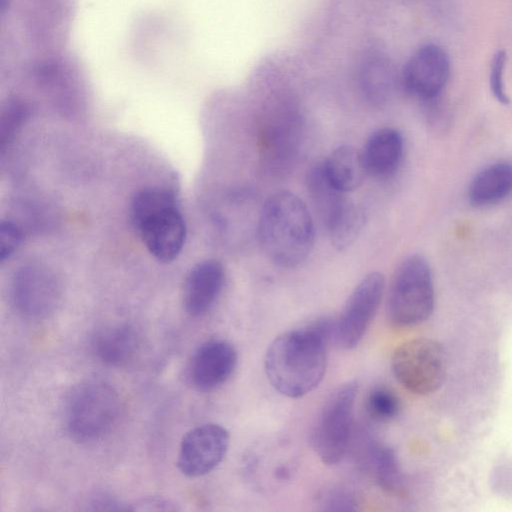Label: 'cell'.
Here are the masks:
<instances>
[{"instance_id": "cell-1", "label": "cell", "mask_w": 512, "mask_h": 512, "mask_svg": "<svg viewBox=\"0 0 512 512\" xmlns=\"http://www.w3.org/2000/svg\"><path fill=\"white\" fill-rule=\"evenodd\" d=\"M328 343L309 324L275 338L264 359L273 388L289 398L302 397L316 388L325 375Z\"/></svg>"}, {"instance_id": "cell-2", "label": "cell", "mask_w": 512, "mask_h": 512, "mask_svg": "<svg viewBox=\"0 0 512 512\" xmlns=\"http://www.w3.org/2000/svg\"><path fill=\"white\" fill-rule=\"evenodd\" d=\"M257 236L271 262L282 268L296 267L313 249V218L300 197L290 191H277L263 204Z\"/></svg>"}, {"instance_id": "cell-3", "label": "cell", "mask_w": 512, "mask_h": 512, "mask_svg": "<svg viewBox=\"0 0 512 512\" xmlns=\"http://www.w3.org/2000/svg\"><path fill=\"white\" fill-rule=\"evenodd\" d=\"M131 219L155 259L168 263L177 258L186 226L173 193L160 188L139 191L131 203Z\"/></svg>"}, {"instance_id": "cell-4", "label": "cell", "mask_w": 512, "mask_h": 512, "mask_svg": "<svg viewBox=\"0 0 512 512\" xmlns=\"http://www.w3.org/2000/svg\"><path fill=\"white\" fill-rule=\"evenodd\" d=\"M122 412V400L110 383L91 378L75 385L64 408L68 435L77 442L97 441L111 432Z\"/></svg>"}, {"instance_id": "cell-5", "label": "cell", "mask_w": 512, "mask_h": 512, "mask_svg": "<svg viewBox=\"0 0 512 512\" xmlns=\"http://www.w3.org/2000/svg\"><path fill=\"white\" fill-rule=\"evenodd\" d=\"M431 268L420 254L405 257L392 277L387 295V317L396 327H410L428 319L434 308Z\"/></svg>"}, {"instance_id": "cell-6", "label": "cell", "mask_w": 512, "mask_h": 512, "mask_svg": "<svg viewBox=\"0 0 512 512\" xmlns=\"http://www.w3.org/2000/svg\"><path fill=\"white\" fill-rule=\"evenodd\" d=\"M305 181L307 193L332 245L339 251L347 249L364 226L363 209L329 181L322 163L308 171Z\"/></svg>"}, {"instance_id": "cell-7", "label": "cell", "mask_w": 512, "mask_h": 512, "mask_svg": "<svg viewBox=\"0 0 512 512\" xmlns=\"http://www.w3.org/2000/svg\"><path fill=\"white\" fill-rule=\"evenodd\" d=\"M358 392L356 381L339 385L326 399L311 432V444L321 461L339 463L346 454L351 434L353 409Z\"/></svg>"}, {"instance_id": "cell-8", "label": "cell", "mask_w": 512, "mask_h": 512, "mask_svg": "<svg viewBox=\"0 0 512 512\" xmlns=\"http://www.w3.org/2000/svg\"><path fill=\"white\" fill-rule=\"evenodd\" d=\"M391 369L406 390L417 395H428L443 383L446 372L444 349L430 338L405 341L393 352Z\"/></svg>"}, {"instance_id": "cell-9", "label": "cell", "mask_w": 512, "mask_h": 512, "mask_svg": "<svg viewBox=\"0 0 512 512\" xmlns=\"http://www.w3.org/2000/svg\"><path fill=\"white\" fill-rule=\"evenodd\" d=\"M385 278L379 272L365 275L350 294L336 319L335 342L344 349L356 347L362 340L380 306Z\"/></svg>"}, {"instance_id": "cell-10", "label": "cell", "mask_w": 512, "mask_h": 512, "mask_svg": "<svg viewBox=\"0 0 512 512\" xmlns=\"http://www.w3.org/2000/svg\"><path fill=\"white\" fill-rule=\"evenodd\" d=\"M61 295L59 280L41 265L23 266L13 277L12 301L18 313L25 318H48L56 311Z\"/></svg>"}, {"instance_id": "cell-11", "label": "cell", "mask_w": 512, "mask_h": 512, "mask_svg": "<svg viewBox=\"0 0 512 512\" xmlns=\"http://www.w3.org/2000/svg\"><path fill=\"white\" fill-rule=\"evenodd\" d=\"M230 443L226 428L215 423L194 427L183 436L177 466L190 478L204 476L214 470L225 457Z\"/></svg>"}, {"instance_id": "cell-12", "label": "cell", "mask_w": 512, "mask_h": 512, "mask_svg": "<svg viewBox=\"0 0 512 512\" xmlns=\"http://www.w3.org/2000/svg\"><path fill=\"white\" fill-rule=\"evenodd\" d=\"M450 74L447 53L436 44L419 47L403 70V83L413 96L426 101L436 100L445 88Z\"/></svg>"}, {"instance_id": "cell-13", "label": "cell", "mask_w": 512, "mask_h": 512, "mask_svg": "<svg viewBox=\"0 0 512 512\" xmlns=\"http://www.w3.org/2000/svg\"><path fill=\"white\" fill-rule=\"evenodd\" d=\"M237 361V351L229 341L210 339L202 343L190 359L189 382L198 391L215 390L231 377Z\"/></svg>"}, {"instance_id": "cell-14", "label": "cell", "mask_w": 512, "mask_h": 512, "mask_svg": "<svg viewBox=\"0 0 512 512\" xmlns=\"http://www.w3.org/2000/svg\"><path fill=\"white\" fill-rule=\"evenodd\" d=\"M89 346L101 364L120 368L136 359L141 349V338L130 324H108L92 334Z\"/></svg>"}, {"instance_id": "cell-15", "label": "cell", "mask_w": 512, "mask_h": 512, "mask_svg": "<svg viewBox=\"0 0 512 512\" xmlns=\"http://www.w3.org/2000/svg\"><path fill=\"white\" fill-rule=\"evenodd\" d=\"M225 283V270L217 260H205L188 273L182 293L183 306L192 317L206 314L217 301Z\"/></svg>"}, {"instance_id": "cell-16", "label": "cell", "mask_w": 512, "mask_h": 512, "mask_svg": "<svg viewBox=\"0 0 512 512\" xmlns=\"http://www.w3.org/2000/svg\"><path fill=\"white\" fill-rule=\"evenodd\" d=\"M361 153L367 175L380 179L389 178L401 164L404 153L403 137L397 129L391 127L378 129L369 136Z\"/></svg>"}, {"instance_id": "cell-17", "label": "cell", "mask_w": 512, "mask_h": 512, "mask_svg": "<svg viewBox=\"0 0 512 512\" xmlns=\"http://www.w3.org/2000/svg\"><path fill=\"white\" fill-rule=\"evenodd\" d=\"M512 194V162L497 161L481 169L471 180L468 199L475 207H488Z\"/></svg>"}, {"instance_id": "cell-18", "label": "cell", "mask_w": 512, "mask_h": 512, "mask_svg": "<svg viewBox=\"0 0 512 512\" xmlns=\"http://www.w3.org/2000/svg\"><path fill=\"white\" fill-rule=\"evenodd\" d=\"M322 164L329 181L345 193L357 189L367 176L361 151L351 145L337 147Z\"/></svg>"}, {"instance_id": "cell-19", "label": "cell", "mask_w": 512, "mask_h": 512, "mask_svg": "<svg viewBox=\"0 0 512 512\" xmlns=\"http://www.w3.org/2000/svg\"><path fill=\"white\" fill-rule=\"evenodd\" d=\"M365 465L376 484L390 494L403 489V474L394 450L386 445L372 444L365 456Z\"/></svg>"}, {"instance_id": "cell-20", "label": "cell", "mask_w": 512, "mask_h": 512, "mask_svg": "<svg viewBox=\"0 0 512 512\" xmlns=\"http://www.w3.org/2000/svg\"><path fill=\"white\" fill-rule=\"evenodd\" d=\"M363 66V85L370 97L383 99L390 90L392 71L388 61L375 54Z\"/></svg>"}, {"instance_id": "cell-21", "label": "cell", "mask_w": 512, "mask_h": 512, "mask_svg": "<svg viewBox=\"0 0 512 512\" xmlns=\"http://www.w3.org/2000/svg\"><path fill=\"white\" fill-rule=\"evenodd\" d=\"M366 410L374 420L386 422L395 418L400 411V400L386 387L373 389L366 400Z\"/></svg>"}, {"instance_id": "cell-22", "label": "cell", "mask_w": 512, "mask_h": 512, "mask_svg": "<svg viewBox=\"0 0 512 512\" xmlns=\"http://www.w3.org/2000/svg\"><path fill=\"white\" fill-rule=\"evenodd\" d=\"M27 116L28 108L25 104L19 101L8 104L1 117L0 140L2 149L10 143L15 132L18 131Z\"/></svg>"}, {"instance_id": "cell-23", "label": "cell", "mask_w": 512, "mask_h": 512, "mask_svg": "<svg viewBox=\"0 0 512 512\" xmlns=\"http://www.w3.org/2000/svg\"><path fill=\"white\" fill-rule=\"evenodd\" d=\"M506 54L503 50L495 53L490 69V89L493 96L502 104L509 102L504 84Z\"/></svg>"}, {"instance_id": "cell-24", "label": "cell", "mask_w": 512, "mask_h": 512, "mask_svg": "<svg viewBox=\"0 0 512 512\" xmlns=\"http://www.w3.org/2000/svg\"><path fill=\"white\" fill-rule=\"evenodd\" d=\"M20 229L10 221H3L0 226V259L5 261L18 248L21 241Z\"/></svg>"}, {"instance_id": "cell-25", "label": "cell", "mask_w": 512, "mask_h": 512, "mask_svg": "<svg viewBox=\"0 0 512 512\" xmlns=\"http://www.w3.org/2000/svg\"><path fill=\"white\" fill-rule=\"evenodd\" d=\"M84 510L89 511H125L129 506L106 492H96L84 502Z\"/></svg>"}, {"instance_id": "cell-26", "label": "cell", "mask_w": 512, "mask_h": 512, "mask_svg": "<svg viewBox=\"0 0 512 512\" xmlns=\"http://www.w3.org/2000/svg\"><path fill=\"white\" fill-rule=\"evenodd\" d=\"M323 510L328 511H349L354 510L355 500L352 495L344 490H330L320 497Z\"/></svg>"}, {"instance_id": "cell-27", "label": "cell", "mask_w": 512, "mask_h": 512, "mask_svg": "<svg viewBox=\"0 0 512 512\" xmlns=\"http://www.w3.org/2000/svg\"><path fill=\"white\" fill-rule=\"evenodd\" d=\"M130 511H178L179 507L170 499L161 496L143 497L129 505Z\"/></svg>"}]
</instances>
